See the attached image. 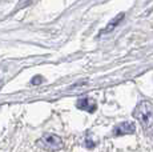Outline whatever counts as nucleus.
Masks as SVG:
<instances>
[{
	"mask_svg": "<svg viewBox=\"0 0 153 152\" xmlns=\"http://www.w3.org/2000/svg\"><path fill=\"white\" fill-rule=\"evenodd\" d=\"M133 116L137 119L144 128H149L153 125V106L152 103L144 100L139 103L136 110L133 111Z\"/></svg>",
	"mask_w": 153,
	"mask_h": 152,
	"instance_id": "1",
	"label": "nucleus"
},
{
	"mask_svg": "<svg viewBox=\"0 0 153 152\" xmlns=\"http://www.w3.org/2000/svg\"><path fill=\"white\" fill-rule=\"evenodd\" d=\"M40 144L43 145L44 148L51 151H57L63 148V140L59 136L53 135V133H48V135H44L40 140Z\"/></svg>",
	"mask_w": 153,
	"mask_h": 152,
	"instance_id": "2",
	"label": "nucleus"
},
{
	"mask_svg": "<svg viewBox=\"0 0 153 152\" xmlns=\"http://www.w3.org/2000/svg\"><path fill=\"white\" fill-rule=\"evenodd\" d=\"M136 131V125L133 123L129 121H123L120 124H117L113 130V135L116 136H121V135H131V133H134Z\"/></svg>",
	"mask_w": 153,
	"mask_h": 152,
	"instance_id": "3",
	"label": "nucleus"
},
{
	"mask_svg": "<svg viewBox=\"0 0 153 152\" xmlns=\"http://www.w3.org/2000/svg\"><path fill=\"white\" fill-rule=\"evenodd\" d=\"M77 107L80 108V110L88 111V112H93V111L96 110V103L93 100H91L89 98H84L77 101Z\"/></svg>",
	"mask_w": 153,
	"mask_h": 152,
	"instance_id": "4",
	"label": "nucleus"
},
{
	"mask_svg": "<svg viewBox=\"0 0 153 152\" xmlns=\"http://www.w3.org/2000/svg\"><path fill=\"white\" fill-rule=\"evenodd\" d=\"M85 145H87V147H88V148H92V147H95V145H96V144H95V143H93V142H92V140L87 139V143H85Z\"/></svg>",
	"mask_w": 153,
	"mask_h": 152,
	"instance_id": "5",
	"label": "nucleus"
},
{
	"mask_svg": "<svg viewBox=\"0 0 153 152\" xmlns=\"http://www.w3.org/2000/svg\"><path fill=\"white\" fill-rule=\"evenodd\" d=\"M151 137H152V139H153V131H152V132H151Z\"/></svg>",
	"mask_w": 153,
	"mask_h": 152,
	"instance_id": "6",
	"label": "nucleus"
}]
</instances>
